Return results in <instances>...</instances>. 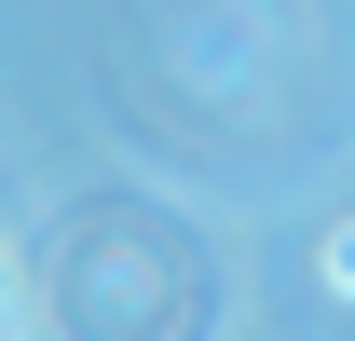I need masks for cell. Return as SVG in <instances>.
Returning <instances> with one entry per match:
<instances>
[{
    "label": "cell",
    "instance_id": "obj_1",
    "mask_svg": "<svg viewBox=\"0 0 355 341\" xmlns=\"http://www.w3.org/2000/svg\"><path fill=\"white\" fill-rule=\"evenodd\" d=\"M328 273H342V287H355V232H342V246H328Z\"/></svg>",
    "mask_w": 355,
    "mask_h": 341
}]
</instances>
